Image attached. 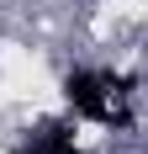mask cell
I'll use <instances>...</instances> for the list:
<instances>
[{
  "instance_id": "obj_1",
  "label": "cell",
  "mask_w": 148,
  "mask_h": 154,
  "mask_svg": "<svg viewBox=\"0 0 148 154\" xmlns=\"http://www.w3.org/2000/svg\"><path fill=\"white\" fill-rule=\"evenodd\" d=\"M69 106L90 122H117L122 106H127V91H122V80L111 75H95V69H79L69 75Z\"/></svg>"
}]
</instances>
